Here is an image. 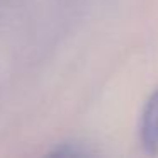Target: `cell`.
<instances>
[{
  "label": "cell",
  "mask_w": 158,
  "mask_h": 158,
  "mask_svg": "<svg viewBox=\"0 0 158 158\" xmlns=\"http://www.w3.org/2000/svg\"><path fill=\"white\" fill-rule=\"evenodd\" d=\"M139 143L146 155H158V89L144 102L139 123Z\"/></svg>",
  "instance_id": "cell-1"
}]
</instances>
